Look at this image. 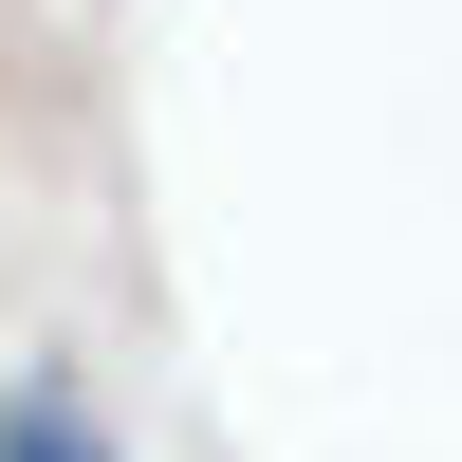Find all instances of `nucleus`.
Here are the masks:
<instances>
[{
    "instance_id": "f257e3e1",
    "label": "nucleus",
    "mask_w": 462,
    "mask_h": 462,
    "mask_svg": "<svg viewBox=\"0 0 462 462\" xmlns=\"http://www.w3.org/2000/svg\"><path fill=\"white\" fill-rule=\"evenodd\" d=\"M0 462H130L93 426V389H74V370H0Z\"/></svg>"
}]
</instances>
